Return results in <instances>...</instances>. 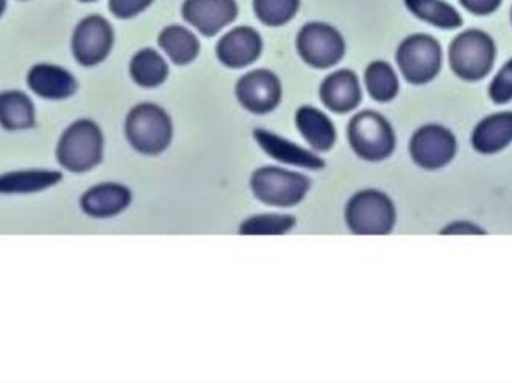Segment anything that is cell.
Listing matches in <instances>:
<instances>
[{
    "mask_svg": "<svg viewBox=\"0 0 512 383\" xmlns=\"http://www.w3.org/2000/svg\"><path fill=\"white\" fill-rule=\"evenodd\" d=\"M125 137L140 155L149 158L162 155L173 143V119L161 105L141 102L126 116Z\"/></svg>",
    "mask_w": 512,
    "mask_h": 383,
    "instance_id": "cell-1",
    "label": "cell"
},
{
    "mask_svg": "<svg viewBox=\"0 0 512 383\" xmlns=\"http://www.w3.org/2000/svg\"><path fill=\"white\" fill-rule=\"evenodd\" d=\"M104 134L98 123L78 119L63 131L56 147V161L69 173H89L104 158Z\"/></svg>",
    "mask_w": 512,
    "mask_h": 383,
    "instance_id": "cell-2",
    "label": "cell"
},
{
    "mask_svg": "<svg viewBox=\"0 0 512 383\" xmlns=\"http://www.w3.org/2000/svg\"><path fill=\"white\" fill-rule=\"evenodd\" d=\"M498 48L495 39L480 29L463 30L450 42L448 62L460 80L477 83L489 77L495 66Z\"/></svg>",
    "mask_w": 512,
    "mask_h": 383,
    "instance_id": "cell-3",
    "label": "cell"
},
{
    "mask_svg": "<svg viewBox=\"0 0 512 383\" xmlns=\"http://www.w3.org/2000/svg\"><path fill=\"white\" fill-rule=\"evenodd\" d=\"M346 135L349 147L361 161H387L396 150V132L378 111L364 110L352 116Z\"/></svg>",
    "mask_w": 512,
    "mask_h": 383,
    "instance_id": "cell-4",
    "label": "cell"
},
{
    "mask_svg": "<svg viewBox=\"0 0 512 383\" xmlns=\"http://www.w3.org/2000/svg\"><path fill=\"white\" fill-rule=\"evenodd\" d=\"M345 222L355 235L391 234L397 222L396 204L385 192L364 189L349 198Z\"/></svg>",
    "mask_w": 512,
    "mask_h": 383,
    "instance_id": "cell-5",
    "label": "cell"
},
{
    "mask_svg": "<svg viewBox=\"0 0 512 383\" xmlns=\"http://www.w3.org/2000/svg\"><path fill=\"white\" fill-rule=\"evenodd\" d=\"M249 185L255 198L262 204L291 208L304 201L312 188V180L298 171L265 165L252 173Z\"/></svg>",
    "mask_w": 512,
    "mask_h": 383,
    "instance_id": "cell-6",
    "label": "cell"
},
{
    "mask_svg": "<svg viewBox=\"0 0 512 383\" xmlns=\"http://www.w3.org/2000/svg\"><path fill=\"white\" fill-rule=\"evenodd\" d=\"M396 63L406 83L412 86L432 83L444 63L441 42L427 33H412L397 47Z\"/></svg>",
    "mask_w": 512,
    "mask_h": 383,
    "instance_id": "cell-7",
    "label": "cell"
},
{
    "mask_svg": "<svg viewBox=\"0 0 512 383\" xmlns=\"http://www.w3.org/2000/svg\"><path fill=\"white\" fill-rule=\"evenodd\" d=\"M295 50L310 68L325 71L342 62L346 42L342 32L324 21H309L295 36Z\"/></svg>",
    "mask_w": 512,
    "mask_h": 383,
    "instance_id": "cell-8",
    "label": "cell"
},
{
    "mask_svg": "<svg viewBox=\"0 0 512 383\" xmlns=\"http://www.w3.org/2000/svg\"><path fill=\"white\" fill-rule=\"evenodd\" d=\"M116 42L113 24L99 14L81 18L71 36V53L84 68L101 65L108 59Z\"/></svg>",
    "mask_w": 512,
    "mask_h": 383,
    "instance_id": "cell-9",
    "label": "cell"
},
{
    "mask_svg": "<svg viewBox=\"0 0 512 383\" xmlns=\"http://www.w3.org/2000/svg\"><path fill=\"white\" fill-rule=\"evenodd\" d=\"M459 143L456 135L438 123L421 126L409 141V155L421 170L438 171L456 158Z\"/></svg>",
    "mask_w": 512,
    "mask_h": 383,
    "instance_id": "cell-10",
    "label": "cell"
},
{
    "mask_svg": "<svg viewBox=\"0 0 512 383\" xmlns=\"http://www.w3.org/2000/svg\"><path fill=\"white\" fill-rule=\"evenodd\" d=\"M234 93L248 113L265 116L273 113L282 102V81L270 69H254L237 80Z\"/></svg>",
    "mask_w": 512,
    "mask_h": 383,
    "instance_id": "cell-11",
    "label": "cell"
},
{
    "mask_svg": "<svg viewBox=\"0 0 512 383\" xmlns=\"http://www.w3.org/2000/svg\"><path fill=\"white\" fill-rule=\"evenodd\" d=\"M237 0H183L180 6L185 23L206 38L219 35L239 18Z\"/></svg>",
    "mask_w": 512,
    "mask_h": 383,
    "instance_id": "cell-12",
    "label": "cell"
},
{
    "mask_svg": "<svg viewBox=\"0 0 512 383\" xmlns=\"http://www.w3.org/2000/svg\"><path fill=\"white\" fill-rule=\"evenodd\" d=\"M264 51L261 33L252 26H236L219 38L216 59L225 68L239 69L254 65Z\"/></svg>",
    "mask_w": 512,
    "mask_h": 383,
    "instance_id": "cell-13",
    "label": "cell"
},
{
    "mask_svg": "<svg viewBox=\"0 0 512 383\" xmlns=\"http://www.w3.org/2000/svg\"><path fill=\"white\" fill-rule=\"evenodd\" d=\"M254 140L268 158L274 159L279 164L309 171H322L327 165L318 153L294 141L286 140L268 129H255Z\"/></svg>",
    "mask_w": 512,
    "mask_h": 383,
    "instance_id": "cell-14",
    "label": "cell"
},
{
    "mask_svg": "<svg viewBox=\"0 0 512 383\" xmlns=\"http://www.w3.org/2000/svg\"><path fill=\"white\" fill-rule=\"evenodd\" d=\"M319 99L334 114H348L357 110L363 101L360 78L348 68L331 72L319 86Z\"/></svg>",
    "mask_w": 512,
    "mask_h": 383,
    "instance_id": "cell-15",
    "label": "cell"
},
{
    "mask_svg": "<svg viewBox=\"0 0 512 383\" xmlns=\"http://www.w3.org/2000/svg\"><path fill=\"white\" fill-rule=\"evenodd\" d=\"M27 87L45 101H66L77 93L78 81L71 71L53 63H36L27 72Z\"/></svg>",
    "mask_w": 512,
    "mask_h": 383,
    "instance_id": "cell-16",
    "label": "cell"
},
{
    "mask_svg": "<svg viewBox=\"0 0 512 383\" xmlns=\"http://www.w3.org/2000/svg\"><path fill=\"white\" fill-rule=\"evenodd\" d=\"M132 192L122 183L104 182L92 186L81 195L80 207L92 219H111L131 205Z\"/></svg>",
    "mask_w": 512,
    "mask_h": 383,
    "instance_id": "cell-17",
    "label": "cell"
},
{
    "mask_svg": "<svg viewBox=\"0 0 512 383\" xmlns=\"http://www.w3.org/2000/svg\"><path fill=\"white\" fill-rule=\"evenodd\" d=\"M295 128L313 152L327 153L336 146L333 120L313 105H301L295 113Z\"/></svg>",
    "mask_w": 512,
    "mask_h": 383,
    "instance_id": "cell-18",
    "label": "cell"
},
{
    "mask_svg": "<svg viewBox=\"0 0 512 383\" xmlns=\"http://www.w3.org/2000/svg\"><path fill=\"white\" fill-rule=\"evenodd\" d=\"M472 147L480 155L492 156L504 152L512 144V111L490 114L475 126Z\"/></svg>",
    "mask_w": 512,
    "mask_h": 383,
    "instance_id": "cell-19",
    "label": "cell"
},
{
    "mask_svg": "<svg viewBox=\"0 0 512 383\" xmlns=\"http://www.w3.org/2000/svg\"><path fill=\"white\" fill-rule=\"evenodd\" d=\"M158 45L173 65L188 66L198 59L201 42L197 33L182 24H170L159 32Z\"/></svg>",
    "mask_w": 512,
    "mask_h": 383,
    "instance_id": "cell-20",
    "label": "cell"
},
{
    "mask_svg": "<svg viewBox=\"0 0 512 383\" xmlns=\"http://www.w3.org/2000/svg\"><path fill=\"white\" fill-rule=\"evenodd\" d=\"M35 104L21 90L0 92V128L8 132L29 131L35 128Z\"/></svg>",
    "mask_w": 512,
    "mask_h": 383,
    "instance_id": "cell-21",
    "label": "cell"
},
{
    "mask_svg": "<svg viewBox=\"0 0 512 383\" xmlns=\"http://www.w3.org/2000/svg\"><path fill=\"white\" fill-rule=\"evenodd\" d=\"M129 75L141 89H158L170 77V65L155 48H141L129 62Z\"/></svg>",
    "mask_w": 512,
    "mask_h": 383,
    "instance_id": "cell-22",
    "label": "cell"
},
{
    "mask_svg": "<svg viewBox=\"0 0 512 383\" xmlns=\"http://www.w3.org/2000/svg\"><path fill=\"white\" fill-rule=\"evenodd\" d=\"M63 174L53 170H18L0 176V195H29L47 191L62 182Z\"/></svg>",
    "mask_w": 512,
    "mask_h": 383,
    "instance_id": "cell-23",
    "label": "cell"
},
{
    "mask_svg": "<svg viewBox=\"0 0 512 383\" xmlns=\"http://www.w3.org/2000/svg\"><path fill=\"white\" fill-rule=\"evenodd\" d=\"M364 87L373 101L388 104L399 96V75L385 60H373L364 69Z\"/></svg>",
    "mask_w": 512,
    "mask_h": 383,
    "instance_id": "cell-24",
    "label": "cell"
},
{
    "mask_svg": "<svg viewBox=\"0 0 512 383\" xmlns=\"http://www.w3.org/2000/svg\"><path fill=\"white\" fill-rule=\"evenodd\" d=\"M406 9L418 20L441 30H454L463 26L460 12L445 0H403Z\"/></svg>",
    "mask_w": 512,
    "mask_h": 383,
    "instance_id": "cell-25",
    "label": "cell"
},
{
    "mask_svg": "<svg viewBox=\"0 0 512 383\" xmlns=\"http://www.w3.org/2000/svg\"><path fill=\"white\" fill-rule=\"evenodd\" d=\"M301 0H252L256 20L267 27H283L297 17Z\"/></svg>",
    "mask_w": 512,
    "mask_h": 383,
    "instance_id": "cell-26",
    "label": "cell"
},
{
    "mask_svg": "<svg viewBox=\"0 0 512 383\" xmlns=\"http://www.w3.org/2000/svg\"><path fill=\"white\" fill-rule=\"evenodd\" d=\"M295 225L297 219L292 214L261 213L243 220L239 232L242 235H285Z\"/></svg>",
    "mask_w": 512,
    "mask_h": 383,
    "instance_id": "cell-27",
    "label": "cell"
},
{
    "mask_svg": "<svg viewBox=\"0 0 512 383\" xmlns=\"http://www.w3.org/2000/svg\"><path fill=\"white\" fill-rule=\"evenodd\" d=\"M489 98L496 105H507L512 101V57L493 77Z\"/></svg>",
    "mask_w": 512,
    "mask_h": 383,
    "instance_id": "cell-28",
    "label": "cell"
},
{
    "mask_svg": "<svg viewBox=\"0 0 512 383\" xmlns=\"http://www.w3.org/2000/svg\"><path fill=\"white\" fill-rule=\"evenodd\" d=\"M155 0H108V11L117 20H132L146 12Z\"/></svg>",
    "mask_w": 512,
    "mask_h": 383,
    "instance_id": "cell-29",
    "label": "cell"
},
{
    "mask_svg": "<svg viewBox=\"0 0 512 383\" xmlns=\"http://www.w3.org/2000/svg\"><path fill=\"white\" fill-rule=\"evenodd\" d=\"M459 2L466 11L477 15V17L492 15L502 5V0H459Z\"/></svg>",
    "mask_w": 512,
    "mask_h": 383,
    "instance_id": "cell-30",
    "label": "cell"
},
{
    "mask_svg": "<svg viewBox=\"0 0 512 383\" xmlns=\"http://www.w3.org/2000/svg\"><path fill=\"white\" fill-rule=\"evenodd\" d=\"M441 234L444 235H481L486 234L483 228L477 223L469 222V220H456L450 225L442 229Z\"/></svg>",
    "mask_w": 512,
    "mask_h": 383,
    "instance_id": "cell-31",
    "label": "cell"
},
{
    "mask_svg": "<svg viewBox=\"0 0 512 383\" xmlns=\"http://www.w3.org/2000/svg\"><path fill=\"white\" fill-rule=\"evenodd\" d=\"M6 8H8V0H0V18L5 14Z\"/></svg>",
    "mask_w": 512,
    "mask_h": 383,
    "instance_id": "cell-32",
    "label": "cell"
},
{
    "mask_svg": "<svg viewBox=\"0 0 512 383\" xmlns=\"http://www.w3.org/2000/svg\"><path fill=\"white\" fill-rule=\"evenodd\" d=\"M81 3H95L98 2V0H80Z\"/></svg>",
    "mask_w": 512,
    "mask_h": 383,
    "instance_id": "cell-33",
    "label": "cell"
},
{
    "mask_svg": "<svg viewBox=\"0 0 512 383\" xmlns=\"http://www.w3.org/2000/svg\"><path fill=\"white\" fill-rule=\"evenodd\" d=\"M510 20H511V24H512V6H511V12H510Z\"/></svg>",
    "mask_w": 512,
    "mask_h": 383,
    "instance_id": "cell-34",
    "label": "cell"
},
{
    "mask_svg": "<svg viewBox=\"0 0 512 383\" xmlns=\"http://www.w3.org/2000/svg\"><path fill=\"white\" fill-rule=\"evenodd\" d=\"M20 2H29V0H20Z\"/></svg>",
    "mask_w": 512,
    "mask_h": 383,
    "instance_id": "cell-35",
    "label": "cell"
}]
</instances>
